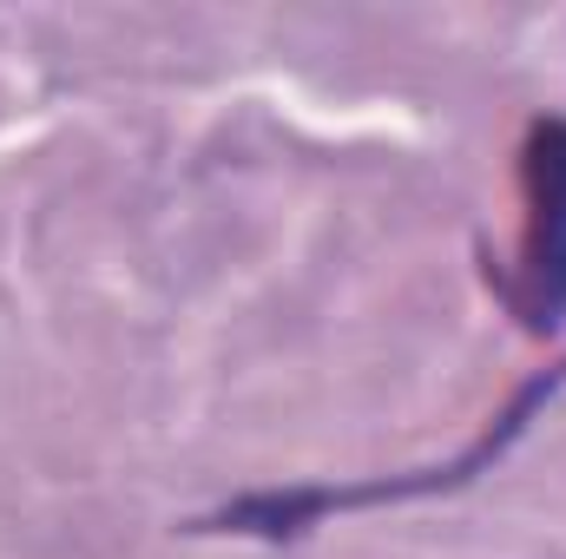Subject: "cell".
Returning a JSON list of instances; mask_svg holds the SVG:
<instances>
[{
  "instance_id": "7a4b0ae2",
  "label": "cell",
  "mask_w": 566,
  "mask_h": 559,
  "mask_svg": "<svg viewBox=\"0 0 566 559\" xmlns=\"http://www.w3.org/2000/svg\"><path fill=\"white\" fill-rule=\"evenodd\" d=\"M521 251L514 277L501 283L507 309L527 336L566 329V119H534L521 139Z\"/></svg>"
},
{
  "instance_id": "6da1fadb",
  "label": "cell",
  "mask_w": 566,
  "mask_h": 559,
  "mask_svg": "<svg viewBox=\"0 0 566 559\" xmlns=\"http://www.w3.org/2000/svg\"><path fill=\"white\" fill-rule=\"evenodd\" d=\"M566 389V356L554 369H541V376H527L507 402H501V415L488 421L454 461H441V467H416V474H389V481H356V487H264V494H238V500H224L218 514H205V520H191V534H258V540H296L310 520H323V514H356V507H396V500H422V494H448V487H468L474 474H488L527 428L534 415L554 402Z\"/></svg>"
}]
</instances>
